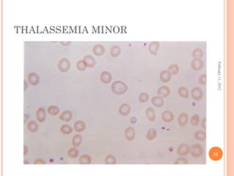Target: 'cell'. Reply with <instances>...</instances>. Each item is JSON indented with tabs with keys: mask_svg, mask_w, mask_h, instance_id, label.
<instances>
[{
	"mask_svg": "<svg viewBox=\"0 0 234 176\" xmlns=\"http://www.w3.org/2000/svg\"><path fill=\"white\" fill-rule=\"evenodd\" d=\"M27 80H28L29 83L30 84L35 86L40 82V77L37 75V73H34V72H31V73H29L28 76H27Z\"/></svg>",
	"mask_w": 234,
	"mask_h": 176,
	"instance_id": "7",
	"label": "cell"
},
{
	"mask_svg": "<svg viewBox=\"0 0 234 176\" xmlns=\"http://www.w3.org/2000/svg\"><path fill=\"white\" fill-rule=\"evenodd\" d=\"M138 99L139 101H140V102H141V103H146V102H147L149 99V94L146 93H141L140 95H139Z\"/></svg>",
	"mask_w": 234,
	"mask_h": 176,
	"instance_id": "38",
	"label": "cell"
},
{
	"mask_svg": "<svg viewBox=\"0 0 234 176\" xmlns=\"http://www.w3.org/2000/svg\"><path fill=\"white\" fill-rule=\"evenodd\" d=\"M112 80L111 73L108 71H103L100 74V81L104 84H109Z\"/></svg>",
	"mask_w": 234,
	"mask_h": 176,
	"instance_id": "14",
	"label": "cell"
},
{
	"mask_svg": "<svg viewBox=\"0 0 234 176\" xmlns=\"http://www.w3.org/2000/svg\"><path fill=\"white\" fill-rule=\"evenodd\" d=\"M111 90L113 93L120 96V95L124 94L127 91L128 87L124 82L122 81H116L112 83Z\"/></svg>",
	"mask_w": 234,
	"mask_h": 176,
	"instance_id": "1",
	"label": "cell"
},
{
	"mask_svg": "<svg viewBox=\"0 0 234 176\" xmlns=\"http://www.w3.org/2000/svg\"><path fill=\"white\" fill-rule=\"evenodd\" d=\"M209 156L212 161H219L223 156V151L219 147H213L209 150Z\"/></svg>",
	"mask_w": 234,
	"mask_h": 176,
	"instance_id": "2",
	"label": "cell"
},
{
	"mask_svg": "<svg viewBox=\"0 0 234 176\" xmlns=\"http://www.w3.org/2000/svg\"><path fill=\"white\" fill-rule=\"evenodd\" d=\"M110 53L112 57H118L120 54V53H121V49H120V47L119 46H113L110 49Z\"/></svg>",
	"mask_w": 234,
	"mask_h": 176,
	"instance_id": "32",
	"label": "cell"
},
{
	"mask_svg": "<svg viewBox=\"0 0 234 176\" xmlns=\"http://www.w3.org/2000/svg\"><path fill=\"white\" fill-rule=\"evenodd\" d=\"M27 129H28L29 131H31V132H35V131H37V129H38V125H37V124L33 120L28 122V123H27Z\"/></svg>",
	"mask_w": 234,
	"mask_h": 176,
	"instance_id": "30",
	"label": "cell"
},
{
	"mask_svg": "<svg viewBox=\"0 0 234 176\" xmlns=\"http://www.w3.org/2000/svg\"><path fill=\"white\" fill-rule=\"evenodd\" d=\"M188 120H189V115H188L187 113H184H184H182L179 116L178 122H179V124L181 125V126H184V125H186L187 123Z\"/></svg>",
	"mask_w": 234,
	"mask_h": 176,
	"instance_id": "21",
	"label": "cell"
},
{
	"mask_svg": "<svg viewBox=\"0 0 234 176\" xmlns=\"http://www.w3.org/2000/svg\"><path fill=\"white\" fill-rule=\"evenodd\" d=\"M152 103L156 107H161L164 104V100L163 98L160 96H154L152 99Z\"/></svg>",
	"mask_w": 234,
	"mask_h": 176,
	"instance_id": "16",
	"label": "cell"
},
{
	"mask_svg": "<svg viewBox=\"0 0 234 176\" xmlns=\"http://www.w3.org/2000/svg\"><path fill=\"white\" fill-rule=\"evenodd\" d=\"M168 70L171 73V75H176L177 74L179 70V65L177 64H173L171 65H170L168 68Z\"/></svg>",
	"mask_w": 234,
	"mask_h": 176,
	"instance_id": "34",
	"label": "cell"
},
{
	"mask_svg": "<svg viewBox=\"0 0 234 176\" xmlns=\"http://www.w3.org/2000/svg\"><path fill=\"white\" fill-rule=\"evenodd\" d=\"M175 164H189V161L186 159V158H179L176 161H175L174 162Z\"/></svg>",
	"mask_w": 234,
	"mask_h": 176,
	"instance_id": "40",
	"label": "cell"
},
{
	"mask_svg": "<svg viewBox=\"0 0 234 176\" xmlns=\"http://www.w3.org/2000/svg\"><path fill=\"white\" fill-rule=\"evenodd\" d=\"M76 65H77V68L79 70H81V71H84L87 68V65L85 64V63H84V61L83 60H78Z\"/></svg>",
	"mask_w": 234,
	"mask_h": 176,
	"instance_id": "39",
	"label": "cell"
},
{
	"mask_svg": "<svg viewBox=\"0 0 234 176\" xmlns=\"http://www.w3.org/2000/svg\"><path fill=\"white\" fill-rule=\"evenodd\" d=\"M160 78L163 82H168L171 79V73L168 70H162L160 72Z\"/></svg>",
	"mask_w": 234,
	"mask_h": 176,
	"instance_id": "18",
	"label": "cell"
},
{
	"mask_svg": "<svg viewBox=\"0 0 234 176\" xmlns=\"http://www.w3.org/2000/svg\"><path fill=\"white\" fill-rule=\"evenodd\" d=\"M59 119L64 122H69L72 119V112L69 110L64 111L59 115Z\"/></svg>",
	"mask_w": 234,
	"mask_h": 176,
	"instance_id": "22",
	"label": "cell"
},
{
	"mask_svg": "<svg viewBox=\"0 0 234 176\" xmlns=\"http://www.w3.org/2000/svg\"><path fill=\"white\" fill-rule=\"evenodd\" d=\"M192 56L195 58H201L203 56V50L200 48H196V49H194L193 51H192Z\"/></svg>",
	"mask_w": 234,
	"mask_h": 176,
	"instance_id": "35",
	"label": "cell"
},
{
	"mask_svg": "<svg viewBox=\"0 0 234 176\" xmlns=\"http://www.w3.org/2000/svg\"><path fill=\"white\" fill-rule=\"evenodd\" d=\"M130 111H131V107L128 103H123L119 108V112L120 115L123 116L128 115L130 113Z\"/></svg>",
	"mask_w": 234,
	"mask_h": 176,
	"instance_id": "13",
	"label": "cell"
},
{
	"mask_svg": "<svg viewBox=\"0 0 234 176\" xmlns=\"http://www.w3.org/2000/svg\"><path fill=\"white\" fill-rule=\"evenodd\" d=\"M70 62L67 60V58H62L59 61L58 65H57V68L62 73H65L67 72L70 68Z\"/></svg>",
	"mask_w": 234,
	"mask_h": 176,
	"instance_id": "3",
	"label": "cell"
},
{
	"mask_svg": "<svg viewBox=\"0 0 234 176\" xmlns=\"http://www.w3.org/2000/svg\"><path fill=\"white\" fill-rule=\"evenodd\" d=\"M86 128V124L84 121L78 120L74 123V129L76 132L84 131Z\"/></svg>",
	"mask_w": 234,
	"mask_h": 176,
	"instance_id": "19",
	"label": "cell"
},
{
	"mask_svg": "<svg viewBox=\"0 0 234 176\" xmlns=\"http://www.w3.org/2000/svg\"><path fill=\"white\" fill-rule=\"evenodd\" d=\"M28 153V148H27V145H24V156H26Z\"/></svg>",
	"mask_w": 234,
	"mask_h": 176,
	"instance_id": "45",
	"label": "cell"
},
{
	"mask_svg": "<svg viewBox=\"0 0 234 176\" xmlns=\"http://www.w3.org/2000/svg\"><path fill=\"white\" fill-rule=\"evenodd\" d=\"M190 153L192 156L198 158V157H200L203 155V149L201 145L199 144H196V145H192V148H190Z\"/></svg>",
	"mask_w": 234,
	"mask_h": 176,
	"instance_id": "4",
	"label": "cell"
},
{
	"mask_svg": "<svg viewBox=\"0 0 234 176\" xmlns=\"http://www.w3.org/2000/svg\"><path fill=\"white\" fill-rule=\"evenodd\" d=\"M124 134L127 140L133 141L136 138V131L133 127H127L124 131Z\"/></svg>",
	"mask_w": 234,
	"mask_h": 176,
	"instance_id": "10",
	"label": "cell"
},
{
	"mask_svg": "<svg viewBox=\"0 0 234 176\" xmlns=\"http://www.w3.org/2000/svg\"><path fill=\"white\" fill-rule=\"evenodd\" d=\"M200 117L199 115H194L191 118L190 120V122L192 125H198L199 124V122H200Z\"/></svg>",
	"mask_w": 234,
	"mask_h": 176,
	"instance_id": "37",
	"label": "cell"
},
{
	"mask_svg": "<svg viewBox=\"0 0 234 176\" xmlns=\"http://www.w3.org/2000/svg\"><path fill=\"white\" fill-rule=\"evenodd\" d=\"M195 137L197 140L203 142L206 139V134L203 131H198L195 133Z\"/></svg>",
	"mask_w": 234,
	"mask_h": 176,
	"instance_id": "26",
	"label": "cell"
},
{
	"mask_svg": "<svg viewBox=\"0 0 234 176\" xmlns=\"http://www.w3.org/2000/svg\"><path fill=\"white\" fill-rule=\"evenodd\" d=\"M27 81H24V90H27Z\"/></svg>",
	"mask_w": 234,
	"mask_h": 176,
	"instance_id": "47",
	"label": "cell"
},
{
	"mask_svg": "<svg viewBox=\"0 0 234 176\" xmlns=\"http://www.w3.org/2000/svg\"><path fill=\"white\" fill-rule=\"evenodd\" d=\"M67 154H68V156L70 157L71 158H77L78 154H79V152L76 149V148H70L68 151H67Z\"/></svg>",
	"mask_w": 234,
	"mask_h": 176,
	"instance_id": "33",
	"label": "cell"
},
{
	"mask_svg": "<svg viewBox=\"0 0 234 176\" xmlns=\"http://www.w3.org/2000/svg\"><path fill=\"white\" fill-rule=\"evenodd\" d=\"M162 118H163V120L165 121V122H170L173 120V118H174V115H173V114L171 112H170V111H165V112H163V114H162Z\"/></svg>",
	"mask_w": 234,
	"mask_h": 176,
	"instance_id": "20",
	"label": "cell"
},
{
	"mask_svg": "<svg viewBox=\"0 0 234 176\" xmlns=\"http://www.w3.org/2000/svg\"><path fill=\"white\" fill-rule=\"evenodd\" d=\"M60 131L63 134H70L73 132V128L69 125L65 124V125H63L60 127Z\"/></svg>",
	"mask_w": 234,
	"mask_h": 176,
	"instance_id": "31",
	"label": "cell"
},
{
	"mask_svg": "<svg viewBox=\"0 0 234 176\" xmlns=\"http://www.w3.org/2000/svg\"><path fill=\"white\" fill-rule=\"evenodd\" d=\"M47 112L49 115H52V116H55V115H57L59 113V108L57 106H48V109H47Z\"/></svg>",
	"mask_w": 234,
	"mask_h": 176,
	"instance_id": "29",
	"label": "cell"
},
{
	"mask_svg": "<svg viewBox=\"0 0 234 176\" xmlns=\"http://www.w3.org/2000/svg\"><path fill=\"white\" fill-rule=\"evenodd\" d=\"M157 131L154 129V128H152L150 129H149V131H147V134H146V138H147L148 140H153L155 138L157 137Z\"/></svg>",
	"mask_w": 234,
	"mask_h": 176,
	"instance_id": "25",
	"label": "cell"
},
{
	"mask_svg": "<svg viewBox=\"0 0 234 176\" xmlns=\"http://www.w3.org/2000/svg\"><path fill=\"white\" fill-rule=\"evenodd\" d=\"M203 95V90L200 89V87H194L192 90H191V96H192V99L196 101H200L202 99Z\"/></svg>",
	"mask_w": 234,
	"mask_h": 176,
	"instance_id": "6",
	"label": "cell"
},
{
	"mask_svg": "<svg viewBox=\"0 0 234 176\" xmlns=\"http://www.w3.org/2000/svg\"><path fill=\"white\" fill-rule=\"evenodd\" d=\"M60 43H61V45L62 46H69L71 44V41H61L60 42Z\"/></svg>",
	"mask_w": 234,
	"mask_h": 176,
	"instance_id": "43",
	"label": "cell"
},
{
	"mask_svg": "<svg viewBox=\"0 0 234 176\" xmlns=\"http://www.w3.org/2000/svg\"><path fill=\"white\" fill-rule=\"evenodd\" d=\"M29 118V115H28V114H25V115H24V122H26Z\"/></svg>",
	"mask_w": 234,
	"mask_h": 176,
	"instance_id": "46",
	"label": "cell"
},
{
	"mask_svg": "<svg viewBox=\"0 0 234 176\" xmlns=\"http://www.w3.org/2000/svg\"><path fill=\"white\" fill-rule=\"evenodd\" d=\"M177 154L181 156H187L190 153V147L187 144H182L179 146L177 149Z\"/></svg>",
	"mask_w": 234,
	"mask_h": 176,
	"instance_id": "5",
	"label": "cell"
},
{
	"mask_svg": "<svg viewBox=\"0 0 234 176\" xmlns=\"http://www.w3.org/2000/svg\"><path fill=\"white\" fill-rule=\"evenodd\" d=\"M202 126H203V129H206V118H204L202 120Z\"/></svg>",
	"mask_w": 234,
	"mask_h": 176,
	"instance_id": "44",
	"label": "cell"
},
{
	"mask_svg": "<svg viewBox=\"0 0 234 176\" xmlns=\"http://www.w3.org/2000/svg\"><path fill=\"white\" fill-rule=\"evenodd\" d=\"M92 51L96 56H102L104 54L105 49V47L101 44H96L93 47Z\"/></svg>",
	"mask_w": 234,
	"mask_h": 176,
	"instance_id": "17",
	"label": "cell"
},
{
	"mask_svg": "<svg viewBox=\"0 0 234 176\" xmlns=\"http://www.w3.org/2000/svg\"><path fill=\"white\" fill-rule=\"evenodd\" d=\"M78 161L81 164H91L92 158L89 155L84 154V155H82L80 157Z\"/></svg>",
	"mask_w": 234,
	"mask_h": 176,
	"instance_id": "27",
	"label": "cell"
},
{
	"mask_svg": "<svg viewBox=\"0 0 234 176\" xmlns=\"http://www.w3.org/2000/svg\"><path fill=\"white\" fill-rule=\"evenodd\" d=\"M82 141H83L82 137H81L80 134H76L75 135V136L73 137V139H72V145H73V146L75 147V148H77V147H78L80 145H81Z\"/></svg>",
	"mask_w": 234,
	"mask_h": 176,
	"instance_id": "23",
	"label": "cell"
},
{
	"mask_svg": "<svg viewBox=\"0 0 234 176\" xmlns=\"http://www.w3.org/2000/svg\"><path fill=\"white\" fill-rule=\"evenodd\" d=\"M105 163L106 164H116V160L113 156L112 155H108L105 157Z\"/></svg>",
	"mask_w": 234,
	"mask_h": 176,
	"instance_id": "36",
	"label": "cell"
},
{
	"mask_svg": "<svg viewBox=\"0 0 234 176\" xmlns=\"http://www.w3.org/2000/svg\"><path fill=\"white\" fill-rule=\"evenodd\" d=\"M46 118V112L43 108H39L36 111V118L39 122H43L45 121Z\"/></svg>",
	"mask_w": 234,
	"mask_h": 176,
	"instance_id": "11",
	"label": "cell"
},
{
	"mask_svg": "<svg viewBox=\"0 0 234 176\" xmlns=\"http://www.w3.org/2000/svg\"><path fill=\"white\" fill-rule=\"evenodd\" d=\"M33 164H45V162L43 161V160L41 159V158H37V160L34 161Z\"/></svg>",
	"mask_w": 234,
	"mask_h": 176,
	"instance_id": "42",
	"label": "cell"
},
{
	"mask_svg": "<svg viewBox=\"0 0 234 176\" xmlns=\"http://www.w3.org/2000/svg\"><path fill=\"white\" fill-rule=\"evenodd\" d=\"M199 82L203 85L206 84V74H203L199 78Z\"/></svg>",
	"mask_w": 234,
	"mask_h": 176,
	"instance_id": "41",
	"label": "cell"
},
{
	"mask_svg": "<svg viewBox=\"0 0 234 176\" xmlns=\"http://www.w3.org/2000/svg\"><path fill=\"white\" fill-rule=\"evenodd\" d=\"M146 118H147V119L149 120L152 121V122L154 121L155 118H156V116H155L154 109L152 107H149L147 109H146Z\"/></svg>",
	"mask_w": 234,
	"mask_h": 176,
	"instance_id": "24",
	"label": "cell"
},
{
	"mask_svg": "<svg viewBox=\"0 0 234 176\" xmlns=\"http://www.w3.org/2000/svg\"><path fill=\"white\" fill-rule=\"evenodd\" d=\"M148 49H149V51L151 54L157 55L159 49H160V43L157 41L152 42V43H149Z\"/></svg>",
	"mask_w": 234,
	"mask_h": 176,
	"instance_id": "9",
	"label": "cell"
},
{
	"mask_svg": "<svg viewBox=\"0 0 234 176\" xmlns=\"http://www.w3.org/2000/svg\"><path fill=\"white\" fill-rule=\"evenodd\" d=\"M178 93H179V96L181 97L184 98V99H188V97H189V91H188L187 88L185 87H179Z\"/></svg>",
	"mask_w": 234,
	"mask_h": 176,
	"instance_id": "28",
	"label": "cell"
},
{
	"mask_svg": "<svg viewBox=\"0 0 234 176\" xmlns=\"http://www.w3.org/2000/svg\"><path fill=\"white\" fill-rule=\"evenodd\" d=\"M203 65H204V63L200 58H195L191 62V67L195 70H200L203 68Z\"/></svg>",
	"mask_w": 234,
	"mask_h": 176,
	"instance_id": "8",
	"label": "cell"
},
{
	"mask_svg": "<svg viewBox=\"0 0 234 176\" xmlns=\"http://www.w3.org/2000/svg\"><path fill=\"white\" fill-rule=\"evenodd\" d=\"M24 164H28V162H27V161H24Z\"/></svg>",
	"mask_w": 234,
	"mask_h": 176,
	"instance_id": "48",
	"label": "cell"
},
{
	"mask_svg": "<svg viewBox=\"0 0 234 176\" xmlns=\"http://www.w3.org/2000/svg\"><path fill=\"white\" fill-rule=\"evenodd\" d=\"M170 90L168 86H161L158 88L157 90V94L158 96H161L163 98H166L170 95Z\"/></svg>",
	"mask_w": 234,
	"mask_h": 176,
	"instance_id": "12",
	"label": "cell"
},
{
	"mask_svg": "<svg viewBox=\"0 0 234 176\" xmlns=\"http://www.w3.org/2000/svg\"><path fill=\"white\" fill-rule=\"evenodd\" d=\"M83 60L84 61L85 64L87 65V67L93 68L96 65V60L92 55H86L84 56Z\"/></svg>",
	"mask_w": 234,
	"mask_h": 176,
	"instance_id": "15",
	"label": "cell"
}]
</instances>
